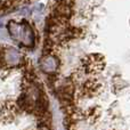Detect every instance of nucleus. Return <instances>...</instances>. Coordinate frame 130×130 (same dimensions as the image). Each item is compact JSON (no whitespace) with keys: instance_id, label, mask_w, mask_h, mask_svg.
I'll return each mask as SVG.
<instances>
[{"instance_id":"obj_1","label":"nucleus","mask_w":130,"mask_h":130,"mask_svg":"<svg viewBox=\"0 0 130 130\" xmlns=\"http://www.w3.org/2000/svg\"><path fill=\"white\" fill-rule=\"evenodd\" d=\"M48 97L24 55L0 46V130H54Z\"/></svg>"}]
</instances>
